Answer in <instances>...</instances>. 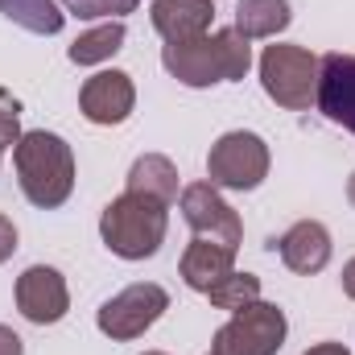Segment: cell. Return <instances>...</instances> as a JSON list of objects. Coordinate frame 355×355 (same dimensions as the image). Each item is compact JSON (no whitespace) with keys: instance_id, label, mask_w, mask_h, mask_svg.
Wrapping results in <instances>:
<instances>
[{"instance_id":"13","label":"cell","mask_w":355,"mask_h":355,"mask_svg":"<svg viewBox=\"0 0 355 355\" xmlns=\"http://www.w3.org/2000/svg\"><path fill=\"white\" fill-rule=\"evenodd\" d=\"M272 248L281 252L285 268L310 277V272H322L327 261H331V232H327L318 219H302V223H293Z\"/></svg>"},{"instance_id":"14","label":"cell","mask_w":355,"mask_h":355,"mask_svg":"<svg viewBox=\"0 0 355 355\" xmlns=\"http://www.w3.org/2000/svg\"><path fill=\"white\" fill-rule=\"evenodd\" d=\"M236 268V248H223V244H211V240H190L186 252H182V281L198 293H207L211 285H219L227 272Z\"/></svg>"},{"instance_id":"27","label":"cell","mask_w":355,"mask_h":355,"mask_svg":"<svg viewBox=\"0 0 355 355\" xmlns=\"http://www.w3.org/2000/svg\"><path fill=\"white\" fill-rule=\"evenodd\" d=\"M145 355H166V352H145Z\"/></svg>"},{"instance_id":"2","label":"cell","mask_w":355,"mask_h":355,"mask_svg":"<svg viewBox=\"0 0 355 355\" xmlns=\"http://www.w3.org/2000/svg\"><path fill=\"white\" fill-rule=\"evenodd\" d=\"M12 166L21 194L42 211L62 207L75 190V153L58 132H21V141L12 145Z\"/></svg>"},{"instance_id":"5","label":"cell","mask_w":355,"mask_h":355,"mask_svg":"<svg viewBox=\"0 0 355 355\" xmlns=\"http://www.w3.org/2000/svg\"><path fill=\"white\" fill-rule=\"evenodd\" d=\"M285 310L272 306V302H252L244 310H236L219 331H215V343L211 355H277L285 343Z\"/></svg>"},{"instance_id":"10","label":"cell","mask_w":355,"mask_h":355,"mask_svg":"<svg viewBox=\"0 0 355 355\" xmlns=\"http://www.w3.org/2000/svg\"><path fill=\"white\" fill-rule=\"evenodd\" d=\"M318 112L355 137V54H322L318 58Z\"/></svg>"},{"instance_id":"6","label":"cell","mask_w":355,"mask_h":355,"mask_svg":"<svg viewBox=\"0 0 355 355\" xmlns=\"http://www.w3.org/2000/svg\"><path fill=\"white\" fill-rule=\"evenodd\" d=\"M207 174L219 190H257L268 178V145L257 132H223L207 153Z\"/></svg>"},{"instance_id":"3","label":"cell","mask_w":355,"mask_h":355,"mask_svg":"<svg viewBox=\"0 0 355 355\" xmlns=\"http://www.w3.org/2000/svg\"><path fill=\"white\" fill-rule=\"evenodd\" d=\"M166 232H170V202L137 190H124L120 198H112L99 219V236L107 252H116L120 261L153 257L166 244Z\"/></svg>"},{"instance_id":"25","label":"cell","mask_w":355,"mask_h":355,"mask_svg":"<svg viewBox=\"0 0 355 355\" xmlns=\"http://www.w3.org/2000/svg\"><path fill=\"white\" fill-rule=\"evenodd\" d=\"M343 293H347V297L355 302V257L347 261V265H343Z\"/></svg>"},{"instance_id":"26","label":"cell","mask_w":355,"mask_h":355,"mask_svg":"<svg viewBox=\"0 0 355 355\" xmlns=\"http://www.w3.org/2000/svg\"><path fill=\"white\" fill-rule=\"evenodd\" d=\"M347 198H352V207H355V174H352V182H347Z\"/></svg>"},{"instance_id":"7","label":"cell","mask_w":355,"mask_h":355,"mask_svg":"<svg viewBox=\"0 0 355 355\" xmlns=\"http://www.w3.org/2000/svg\"><path fill=\"white\" fill-rule=\"evenodd\" d=\"M170 310V293L153 281H137L128 289H120L116 297H107L95 314L99 331L116 343H128V339H141L162 314Z\"/></svg>"},{"instance_id":"19","label":"cell","mask_w":355,"mask_h":355,"mask_svg":"<svg viewBox=\"0 0 355 355\" xmlns=\"http://www.w3.org/2000/svg\"><path fill=\"white\" fill-rule=\"evenodd\" d=\"M207 297H211V306L215 310H244V306H252V302H261V277H252V272H227L219 285H211L207 289Z\"/></svg>"},{"instance_id":"16","label":"cell","mask_w":355,"mask_h":355,"mask_svg":"<svg viewBox=\"0 0 355 355\" xmlns=\"http://www.w3.org/2000/svg\"><path fill=\"white\" fill-rule=\"evenodd\" d=\"M128 190H137V194H153V198H162V202H178V170L170 157H162V153H145V157H137L132 162V170H128Z\"/></svg>"},{"instance_id":"20","label":"cell","mask_w":355,"mask_h":355,"mask_svg":"<svg viewBox=\"0 0 355 355\" xmlns=\"http://www.w3.org/2000/svg\"><path fill=\"white\" fill-rule=\"evenodd\" d=\"M141 0H62V8L67 12H75V17H83V21H95V17H112V21H120L124 12H132Z\"/></svg>"},{"instance_id":"21","label":"cell","mask_w":355,"mask_h":355,"mask_svg":"<svg viewBox=\"0 0 355 355\" xmlns=\"http://www.w3.org/2000/svg\"><path fill=\"white\" fill-rule=\"evenodd\" d=\"M21 141V124H17V112L12 107H0V149L17 145Z\"/></svg>"},{"instance_id":"15","label":"cell","mask_w":355,"mask_h":355,"mask_svg":"<svg viewBox=\"0 0 355 355\" xmlns=\"http://www.w3.org/2000/svg\"><path fill=\"white\" fill-rule=\"evenodd\" d=\"M293 21L289 0H236V25L248 42L252 37H277Z\"/></svg>"},{"instance_id":"17","label":"cell","mask_w":355,"mask_h":355,"mask_svg":"<svg viewBox=\"0 0 355 355\" xmlns=\"http://www.w3.org/2000/svg\"><path fill=\"white\" fill-rule=\"evenodd\" d=\"M0 12L12 25H21L29 33H42V37L58 33L62 21H67V12L58 8V0H0Z\"/></svg>"},{"instance_id":"12","label":"cell","mask_w":355,"mask_h":355,"mask_svg":"<svg viewBox=\"0 0 355 355\" xmlns=\"http://www.w3.org/2000/svg\"><path fill=\"white\" fill-rule=\"evenodd\" d=\"M149 21H153V29L166 37V46L194 42V37H207V33H211L215 4H211V0H153Z\"/></svg>"},{"instance_id":"11","label":"cell","mask_w":355,"mask_h":355,"mask_svg":"<svg viewBox=\"0 0 355 355\" xmlns=\"http://www.w3.org/2000/svg\"><path fill=\"white\" fill-rule=\"evenodd\" d=\"M79 107L91 124H124L137 107V87L124 71H99L83 83Z\"/></svg>"},{"instance_id":"22","label":"cell","mask_w":355,"mask_h":355,"mask_svg":"<svg viewBox=\"0 0 355 355\" xmlns=\"http://www.w3.org/2000/svg\"><path fill=\"white\" fill-rule=\"evenodd\" d=\"M12 252H17V227H12L8 215H0V265H4Z\"/></svg>"},{"instance_id":"8","label":"cell","mask_w":355,"mask_h":355,"mask_svg":"<svg viewBox=\"0 0 355 355\" xmlns=\"http://www.w3.org/2000/svg\"><path fill=\"white\" fill-rule=\"evenodd\" d=\"M178 207H182V219L190 223L194 240H211V244H223V248H236V252H240L244 223H240V215L223 202L219 186H211V182H190V186L178 194Z\"/></svg>"},{"instance_id":"24","label":"cell","mask_w":355,"mask_h":355,"mask_svg":"<svg viewBox=\"0 0 355 355\" xmlns=\"http://www.w3.org/2000/svg\"><path fill=\"white\" fill-rule=\"evenodd\" d=\"M302 355H352L343 343H314L310 352H302Z\"/></svg>"},{"instance_id":"4","label":"cell","mask_w":355,"mask_h":355,"mask_svg":"<svg viewBox=\"0 0 355 355\" xmlns=\"http://www.w3.org/2000/svg\"><path fill=\"white\" fill-rule=\"evenodd\" d=\"M261 83L265 95L277 99L289 112H310L314 91H318V58L306 46H265L261 54Z\"/></svg>"},{"instance_id":"28","label":"cell","mask_w":355,"mask_h":355,"mask_svg":"<svg viewBox=\"0 0 355 355\" xmlns=\"http://www.w3.org/2000/svg\"><path fill=\"white\" fill-rule=\"evenodd\" d=\"M0 157H4V149H0Z\"/></svg>"},{"instance_id":"9","label":"cell","mask_w":355,"mask_h":355,"mask_svg":"<svg viewBox=\"0 0 355 355\" xmlns=\"http://www.w3.org/2000/svg\"><path fill=\"white\" fill-rule=\"evenodd\" d=\"M17 310H21L29 322H37V327H50V322L67 318V310H71V289H67L62 272L50 268V265L25 268V272L17 277Z\"/></svg>"},{"instance_id":"18","label":"cell","mask_w":355,"mask_h":355,"mask_svg":"<svg viewBox=\"0 0 355 355\" xmlns=\"http://www.w3.org/2000/svg\"><path fill=\"white\" fill-rule=\"evenodd\" d=\"M120 46H124V21H107V25L87 29L83 37H75L67 54L75 67H95V62H107Z\"/></svg>"},{"instance_id":"1","label":"cell","mask_w":355,"mask_h":355,"mask_svg":"<svg viewBox=\"0 0 355 355\" xmlns=\"http://www.w3.org/2000/svg\"><path fill=\"white\" fill-rule=\"evenodd\" d=\"M162 67L186 87H211V83H236L252 67V46L240 29H219L194 42H178L162 50Z\"/></svg>"},{"instance_id":"23","label":"cell","mask_w":355,"mask_h":355,"mask_svg":"<svg viewBox=\"0 0 355 355\" xmlns=\"http://www.w3.org/2000/svg\"><path fill=\"white\" fill-rule=\"evenodd\" d=\"M0 355H25L21 335H17V331H8V327H0Z\"/></svg>"}]
</instances>
